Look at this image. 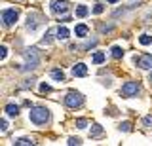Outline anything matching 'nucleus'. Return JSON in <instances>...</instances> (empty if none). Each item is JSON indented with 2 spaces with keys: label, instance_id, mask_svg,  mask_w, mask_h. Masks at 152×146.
Returning <instances> with one entry per match:
<instances>
[{
  "label": "nucleus",
  "instance_id": "1",
  "mask_svg": "<svg viewBox=\"0 0 152 146\" xmlns=\"http://www.w3.org/2000/svg\"><path fill=\"white\" fill-rule=\"evenodd\" d=\"M28 118H31L32 123L44 125L46 121L50 120V110L44 108V106H34V108H31V112H28Z\"/></svg>",
  "mask_w": 152,
  "mask_h": 146
},
{
  "label": "nucleus",
  "instance_id": "2",
  "mask_svg": "<svg viewBox=\"0 0 152 146\" xmlns=\"http://www.w3.org/2000/svg\"><path fill=\"white\" fill-rule=\"evenodd\" d=\"M82 102H84V97L80 95V93H76V91L66 93V97H65V105L69 106V108H78V106H82Z\"/></svg>",
  "mask_w": 152,
  "mask_h": 146
},
{
  "label": "nucleus",
  "instance_id": "3",
  "mask_svg": "<svg viewBox=\"0 0 152 146\" xmlns=\"http://www.w3.org/2000/svg\"><path fill=\"white\" fill-rule=\"evenodd\" d=\"M25 59H27V68H36L38 63H40V59H38V53L34 48H28L25 51Z\"/></svg>",
  "mask_w": 152,
  "mask_h": 146
},
{
  "label": "nucleus",
  "instance_id": "4",
  "mask_svg": "<svg viewBox=\"0 0 152 146\" xmlns=\"http://www.w3.org/2000/svg\"><path fill=\"white\" fill-rule=\"evenodd\" d=\"M139 91H141V86H139L137 82H127L126 86L122 87V95L127 97V99H129V97H135Z\"/></svg>",
  "mask_w": 152,
  "mask_h": 146
},
{
  "label": "nucleus",
  "instance_id": "5",
  "mask_svg": "<svg viewBox=\"0 0 152 146\" xmlns=\"http://www.w3.org/2000/svg\"><path fill=\"white\" fill-rule=\"evenodd\" d=\"M2 21L6 27H12L13 23L17 21V10H13V8H8V10L2 12Z\"/></svg>",
  "mask_w": 152,
  "mask_h": 146
},
{
  "label": "nucleus",
  "instance_id": "6",
  "mask_svg": "<svg viewBox=\"0 0 152 146\" xmlns=\"http://www.w3.org/2000/svg\"><path fill=\"white\" fill-rule=\"evenodd\" d=\"M51 12L57 13V15L59 13H66L69 12V2L66 0H53L51 2Z\"/></svg>",
  "mask_w": 152,
  "mask_h": 146
},
{
  "label": "nucleus",
  "instance_id": "7",
  "mask_svg": "<svg viewBox=\"0 0 152 146\" xmlns=\"http://www.w3.org/2000/svg\"><path fill=\"white\" fill-rule=\"evenodd\" d=\"M137 61V67L139 68H152V55H148V53H145V55H141L139 59H135Z\"/></svg>",
  "mask_w": 152,
  "mask_h": 146
},
{
  "label": "nucleus",
  "instance_id": "8",
  "mask_svg": "<svg viewBox=\"0 0 152 146\" xmlns=\"http://www.w3.org/2000/svg\"><path fill=\"white\" fill-rule=\"evenodd\" d=\"M72 74H74V76H78V78H82V76L88 74V67H86L84 63H78L76 67H72Z\"/></svg>",
  "mask_w": 152,
  "mask_h": 146
},
{
  "label": "nucleus",
  "instance_id": "9",
  "mask_svg": "<svg viewBox=\"0 0 152 146\" xmlns=\"http://www.w3.org/2000/svg\"><path fill=\"white\" fill-rule=\"evenodd\" d=\"M88 32H89L88 25H76V29H74V34H76V36H80V38L88 36Z\"/></svg>",
  "mask_w": 152,
  "mask_h": 146
},
{
  "label": "nucleus",
  "instance_id": "10",
  "mask_svg": "<svg viewBox=\"0 0 152 146\" xmlns=\"http://www.w3.org/2000/svg\"><path fill=\"white\" fill-rule=\"evenodd\" d=\"M4 110H6L8 116H17V114H19V106H17V105H8Z\"/></svg>",
  "mask_w": 152,
  "mask_h": 146
},
{
  "label": "nucleus",
  "instance_id": "11",
  "mask_svg": "<svg viewBox=\"0 0 152 146\" xmlns=\"http://www.w3.org/2000/svg\"><path fill=\"white\" fill-rule=\"evenodd\" d=\"M51 78L53 80H57V82H65V72L63 70H51Z\"/></svg>",
  "mask_w": 152,
  "mask_h": 146
},
{
  "label": "nucleus",
  "instance_id": "12",
  "mask_svg": "<svg viewBox=\"0 0 152 146\" xmlns=\"http://www.w3.org/2000/svg\"><path fill=\"white\" fill-rule=\"evenodd\" d=\"M57 38H59V40H66V38H69V29H66V27H59V29H57Z\"/></svg>",
  "mask_w": 152,
  "mask_h": 146
},
{
  "label": "nucleus",
  "instance_id": "13",
  "mask_svg": "<svg viewBox=\"0 0 152 146\" xmlns=\"http://www.w3.org/2000/svg\"><path fill=\"white\" fill-rule=\"evenodd\" d=\"M89 13V10H88V6H84V4H80L78 8H76V17H86Z\"/></svg>",
  "mask_w": 152,
  "mask_h": 146
},
{
  "label": "nucleus",
  "instance_id": "14",
  "mask_svg": "<svg viewBox=\"0 0 152 146\" xmlns=\"http://www.w3.org/2000/svg\"><path fill=\"white\" fill-rule=\"evenodd\" d=\"M104 59H107V57H104V53H103V51H95V53H93V63H95V65H101V63H104Z\"/></svg>",
  "mask_w": 152,
  "mask_h": 146
},
{
  "label": "nucleus",
  "instance_id": "15",
  "mask_svg": "<svg viewBox=\"0 0 152 146\" xmlns=\"http://www.w3.org/2000/svg\"><path fill=\"white\" fill-rule=\"evenodd\" d=\"M89 135H91V137H101V135H103V127L95 123V125L91 127V131H89Z\"/></svg>",
  "mask_w": 152,
  "mask_h": 146
},
{
  "label": "nucleus",
  "instance_id": "16",
  "mask_svg": "<svg viewBox=\"0 0 152 146\" xmlns=\"http://www.w3.org/2000/svg\"><path fill=\"white\" fill-rule=\"evenodd\" d=\"M122 55H124V49L120 48V46H114V48H112V57L114 59H120Z\"/></svg>",
  "mask_w": 152,
  "mask_h": 146
},
{
  "label": "nucleus",
  "instance_id": "17",
  "mask_svg": "<svg viewBox=\"0 0 152 146\" xmlns=\"http://www.w3.org/2000/svg\"><path fill=\"white\" fill-rule=\"evenodd\" d=\"M139 42L142 46H148V44H152V36H148V34H142L141 38H139Z\"/></svg>",
  "mask_w": 152,
  "mask_h": 146
},
{
  "label": "nucleus",
  "instance_id": "18",
  "mask_svg": "<svg viewBox=\"0 0 152 146\" xmlns=\"http://www.w3.org/2000/svg\"><path fill=\"white\" fill-rule=\"evenodd\" d=\"M25 144H34L31 139H17L15 140V146H25Z\"/></svg>",
  "mask_w": 152,
  "mask_h": 146
},
{
  "label": "nucleus",
  "instance_id": "19",
  "mask_svg": "<svg viewBox=\"0 0 152 146\" xmlns=\"http://www.w3.org/2000/svg\"><path fill=\"white\" fill-rule=\"evenodd\" d=\"M69 144H70V146H74V144H82V140H80L78 137H70V139H69Z\"/></svg>",
  "mask_w": 152,
  "mask_h": 146
},
{
  "label": "nucleus",
  "instance_id": "20",
  "mask_svg": "<svg viewBox=\"0 0 152 146\" xmlns=\"http://www.w3.org/2000/svg\"><path fill=\"white\" fill-rule=\"evenodd\" d=\"M86 125H88V121H86L84 118H82V120H78V121H76V127H78V129H86Z\"/></svg>",
  "mask_w": 152,
  "mask_h": 146
},
{
  "label": "nucleus",
  "instance_id": "21",
  "mask_svg": "<svg viewBox=\"0 0 152 146\" xmlns=\"http://www.w3.org/2000/svg\"><path fill=\"white\" fill-rule=\"evenodd\" d=\"M103 12H104V6H103V4H97V6L93 8V13H97V15H99V13H103Z\"/></svg>",
  "mask_w": 152,
  "mask_h": 146
},
{
  "label": "nucleus",
  "instance_id": "22",
  "mask_svg": "<svg viewBox=\"0 0 152 146\" xmlns=\"http://www.w3.org/2000/svg\"><path fill=\"white\" fill-rule=\"evenodd\" d=\"M6 55H8V48H6V46H2V48H0V59H6Z\"/></svg>",
  "mask_w": 152,
  "mask_h": 146
},
{
  "label": "nucleus",
  "instance_id": "23",
  "mask_svg": "<svg viewBox=\"0 0 152 146\" xmlns=\"http://www.w3.org/2000/svg\"><path fill=\"white\" fill-rule=\"evenodd\" d=\"M120 129L122 131H131V123H129V121H124V123L120 125Z\"/></svg>",
  "mask_w": 152,
  "mask_h": 146
},
{
  "label": "nucleus",
  "instance_id": "24",
  "mask_svg": "<svg viewBox=\"0 0 152 146\" xmlns=\"http://www.w3.org/2000/svg\"><path fill=\"white\" fill-rule=\"evenodd\" d=\"M40 91L42 93H48V91H51V87L48 86V84H42V86H40Z\"/></svg>",
  "mask_w": 152,
  "mask_h": 146
},
{
  "label": "nucleus",
  "instance_id": "25",
  "mask_svg": "<svg viewBox=\"0 0 152 146\" xmlns=\"http://www.w3.org/2000/svg\"><path fill=\"white\" fill-rule=\"evenodd\" d=\"M0 129H2V131H8V120H2V121H0Z\"/></svg>",
  "mask_w": 152,
  "mask_h": 146
},
{
  "label": "nucleus",
  "instance_id": "26",
  "mask_svg": "<svg viewBox=\"0 0 152 146\" xmlns=\"http://www.w3.org/2000/svg\"><path fill=\"white\" fill-rule=\"evenodd\" d=\"M142 123H145V125H150L152 123V116H146L145 120H142Z\"/></svg>",
  "mask_w": 152,
  "mask_h": 146
},
{
  "label": "nucleus",
  "instance_id": "27",
  "mask_svg": "<svg viewBox=\"0 0 152 146\" xmlns=\"http://www.w3.org/2000/svg\"><path fill=\"white\" fill-rule=\"evenodd\" d=\"M107 2H108V4H116L118 0H107Z\"/></svg>",
  "mask_w": 152,
  "mask_h": 146
},
{
  "label": "nucleus",
  "instance_id": "28",
  "mask_svg": "<svg viewBox=\"0 0 152 146\" xmlns=\"http://www.w3.org/2000/svg\"><path fill=\"white\" fill-rule=\"evenodd\" d=\"M150 82H152V74H150Z\"/></svg>",
  "mask_w": 152,
  "mask_h": 146
}]
</instances>
